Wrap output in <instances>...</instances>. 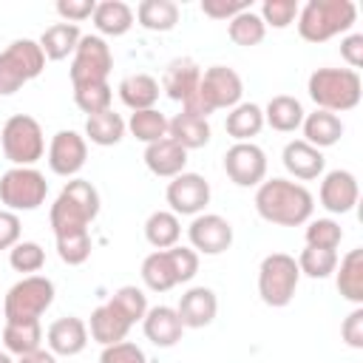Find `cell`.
Segmentation results:
<instances>
[{"label": "cell", "instance_id": "obj_1", "mask_svg": "<svg viewBox=\"0 0 363 363\" xmlns=\"http://www.w3.org/2000/svg\"><path fill=\"white\" fill-rule=\"evenodd\" d=\"M255 210L264 221L278 227H301L312 218V193L292 179H264L255 190Z\"/></svg>", "mask_w": 363, "mask_h": 363}, {"label": "cell", "instance_id": "obj_2", "mask_svg": "<svg viewBox=\"0 0 363 363\" xmlns=\"http://www.w3.org/2000/svg\"><path fill=\"white\" fill-rule=\"evenodd\" d=\"M99 216V193L85 179H71L60 190L57 201L51 204L48 221L54 230V238L71 235V233H88V224Z\"/></svg>", "mask_w": 363, "mask_h": 363}, {"label": "cell", "instance_id": "obj_3", "mask_svg": "<svg viewBox=\"0 0 363 363\" xmlns=\"http://www.w3.org/2000/svg\"><path fill=\"white\" fill-rule=\"evenodd\" d=\"M357 20V6L352 0H309L298 9V34L306 43H326L346 34Z\"/></svg>", "mask_w": 363, "mask_h": 363}, {"label": "cell", "instance_id": "obj_4", "mask_svg": "<svg viewBox=\"0 0 363 363\" xmlns=\"http://www.w3.org/2000/svg\"><path fill=\"white\" fill-rule=\"evenodd\" d=\"M306 91H309V99L318 105V111L343 113L357 108L363 96V82H360V74L352 68H318L309 74Z\"/></svg>", "mask_w": 363, "mask_h": 363}, {"label": "cell", "instance_id": "obj_5", "mask_svg": "<svg viewBox=\"0 0 363 363\" xmlns=\"http://www.w3.org/2000/svg\"><path fill=\"white\" fill-rule=\"evenodd\" d=\"M45 68V54L37 40H14L0 51V96L17 94L26 82L37 79Z\"/></svg>", "mask_w": 363, "mask_h": 363}, {"label": "cell", "instance_id": "obj_6", "mask_svg": "<svg viewBox=\"0 0 363 363\" xmlns=\"http://www.w3.org/2000/svg\"><path fill=\"white\" fill-rule=\"evenodd\" d=\"M0 145H3L6 159L14 167H34V162H40L45 153L43 128L28 113H14L6 119V125L0 130Z\"/></svg>", "mask_w": 363, "mask_h": 363}, {"label": "cell", "instance_id": "obj_7", "mask_svg": "<svg viewBox=\"0 0 363 363\" xmlns=\"http://www.w3.org/2000/svg\"><path fill=\"white\" fill-rule=\"evenodd\" d=\"M51 303H54V281L45 275H26L6 292L3 315H6V323L40 320V315Z\"/></svg>", "mask_w": 363, "mask_h": 363}, {"label": "cell", "instance_id": "obj_8", "mask_svg": "<svg viewBox=\"0 0 363 363\" xmlns=\"http://www.w3.org/2000/svg\"><path fill=\"white\" fill-rule=\"evenodd\" d=\"M298 281H301L298 261L286 252H269L258 267V295L272 309L289 306V301L295 298Z\"/></svg>", "mask_w": 363, "mask_h": 363}, {"label": "cell", "instance_id": "obj_9", "mask_svg": "<svg viewBox=\"0 0 363 363\" xmlns=\"http://www.w3.org/2000/svg\"><path fill=\"white\" fill-rule=\"evenodd\" d=\"M48 196V182L37 167H9L0 176V201L11 213L37 210Z\"/></svg>", "mask_w": 363, "mask_h": 363}, {"label": "cell", "instance_id": "obj_10", "mask_svg": "<svg viewBox=\"0 0 363 363\" xmlns=\"http://www.w3.org/2000/svg\"><path fill=\"white\" fill-rule=\"evenodd\" d=\"M113 68V54L105 37L99 34H82L71 60V85L85 82H108V74Z\"/></svg>", "mask_w": 363, "mask_h": 363}, {"label": "cell", "instance_id": "obj_11", "mask_svg": "<svg viewBox=\"0 0 363 363\" xmlns=\"http://www.w3.org/2000/svg\"><path fill=\"white\" fill-rule=\"evenodd\" d=\"M244 94V82L238 77L235 68L230 65H210L207 71H201V82H199V96L204 99V105L210 111H221V108H235L241 102Z\"/></svg>", "mask_w": 363, "mask_h": 363}, {"label": "cell", "instance_id": "obj_12", "mask_svg": "<svg viewBox=\"0 0 363 363\" xmlns=\"http://www.w3.org/2000/svg\"><path fill=\"white\" fill-rule=\"evenodd\" d=\"M224 173L238 187H258L267 176V153L255 142H235L224 153Z\"/></svg>", "mask_w": 363, "mask_h": 363}, {"label": "cell", "instance_id": "obj_13", "mask_svg": "<svg viewBox=\"0 0 363 363\" xmlns=\"http://www.w3.org/2000/svg\"><path fill=\"white\" fill-rule=\"evenodd\" d=\"M170 213L176 216H199L210 204V182L201 173H179L170 179L164 193Z\"/></svg>", "mask_w": 363, "mask_h": 363}, {"label": "cell", "instance_id": "obj_14", "mask_svg": "<svg viewBox=\"0 0 363 363\" xmlns=\"http://www.w3.org/2000/svg\"><path fill=\"white\" fill-rule=\"evenodd\" d=\"M190 250L201 255H221L233 244V224L218 213H199L187 227Z\"/></svg>", "mask_w": 363, "mask_h": 363}, {"label": "cell", "instance_id": "obj_15", "mask_svg": "<svg viewBox=\"0 0 363 363\" xmlns=\"http://www.w3.org/2000/svg\"><path fill=\"white\" fill-rule=\"evenodd\" d=\"M88 159V142L77 130H57L48 145V167L62 179H74Z\"/></svg>", "mask_w": 363, "mask_h": 363}, {"label": "cell", "instance_id": "obj_16", "mask_svg": "<svg viewBox=\"0 0 363 363\" xmlns=\"http://www.w3.org/2000/svg\"><path fill=\"white\" fill-rule=\"evenodd\" d=\"M320 207L335 213V216H343V213H352L357 199H360V187H357V179L354 173L349 170H329L320 182Z\"/></svg>", "mask_w": 363, "mask_h": 363}, {"label": "cell", "instance_id": "obj_17", "mask_svg": "<svg viewBox=\"0 0 363 363\" xmlns=\"http://www.w3.org/2000/svg\"><path fill=\"white\" fill-rule=\"evenodd\" d=\"M179 320L184 329H204L216 320L218 312V298L210 286H190L182 298H179Z\"/></svg>", "mask_w": 363, "mask_h": 363}, {"label": "cell", "instance_id": "obj_18", "mask_svg": "<svg viewBox=\"0 0 363 363\" xmlns=\"http://www.w3.org/2000/svg\"><path fill=\"white\" fill-rule=\"evenodd\" d=\"M45 340H48V352H54L60 357H74L88 346V323L74 315L60 318L48 326Z\"/></svg>", "mask_w": 363, "mask_h": 363}, {"label": "cell", "instance_id": "obj_19", "mask_svg": "<svg viewBox=\"0 0 363 363\" xmlns=\"http://www.w3.org/2000/svg\"><path fill=\"white\" fill-rule=\"evenodd\" d=\"M142 329H145V337L159 349L176 346L184 332L179 312L173 306H147V312L142 318Z\"/></svg>", "mask_w": 363, "mask_h": 363}, {"label": "cell", "instance_id": "obj_20", "mask_svg": "<svg viewBox=\"0 0 363 363\" xmlns=\"http://www.w3.org/2000/svg\"><path fill=\"white\" fill-rule=\"evenodd\" d=\"M281 159H284L286 173L295 176V179H301V182H312V179H318V176L323 173V167H326L323 150L312 147V145L303 142V139H292V142H286Z\"/></svg>", "mask_w": 363, "mask_h": 363}, {"label": "cell", "instance_id": "obj_21", "mask_svg": "<svg viewBox=\"0 0 363 363\" xmlns=\"http://www.w3.org/2000/svg\"><path fill=\"white\" fill-rule=\"evenodd\" d=\"M201 82V68L196 65V60L190 57H176L167 62L164 77H162V88L173 102H184L199 91Z\"/></svg>", "mask_w": 363, "mask_h": 363}, {"label": "cell", "instance_id": "obj_22", "mask_svg": "<svg viewBox=\"0 0 363 363\" xmlns=\"http://www.w3.org/2000/svg\"><path fill=\"white\" fill-rule=\"evenodd\" d=\"M145 164L153 176H162V179H173L179 173H184V164H187V150L182 145H176L170 136L153 142V145H145Z\"/></svg>", "mask_w": 363, "mask_h": 363}, {"label": "cell", "instance_id": "obj_23", "mask_svg": "<svg viewBox=\"0 0 363 363\" xmlns=\"http://www.w3.org/2000/svg\"><path fill=\"white\" fill-rule=\"evenodd\" d=\"M130 326H133V323L108 301V303H102V306H96V309L91 312L88 335H91L99 346H111V343L125 340L128 332H130Z\"/></svg>", "mask_w": 363, "mask_h": 363}, {"label": "cell", "instance_id": "obj_24", "mask_svg": "<svg viewBox=\"0 0 363 363\" xmlns=\"http://www.w3.org/2000/svg\"><path fill=\"white\" fill-rule=\"evenodd\" d=\"M301 128H303V142H309L318 150L337 145L340 136H343L340 116L337 113H329V111H312V113H306L303 122H301Z\"/></svg>", "mask_w": 363, "mask_h": 363}, {"label": "cell", "instance_id": "obj_25", "mask_svg": "<svg viewBox=\"0 0 363 363\" xmlns=\"http://www.w3.org/2000/svg\"><path fill=\"white\" fill-rule=\"evenodd\" d=\"M335 284L346 301H352L354 306L363 303V250L360 247L349 250L340 258V264L335 267Z\"/></svg>", "mask_w": 363, "mask_h": 363}, {"label": "cell", "instance_id": "obj_26", "mask_svg": "<svg viewBox=\"0 0 363 363\" xmlns=\"http://www.w3.org/2000/svg\"><path fill=\"white\" fill-rule=\"evenodd\" d=\"M303 116H306L303 105L295 96H289V94L272 96L267 102V108H264V125H269L278 133H295L301 128Z\"/></svg>", "mask_w": 363, "mask_h": 363}, {"label": "cell", "instance_id": "obj_27", "mask_svg": "<svg viewBox=\"0 0 363 363\" xmlns=\"http://www.w3.org/2000/svg\"><path fill=\"white\" fill-rule=\"evenodd\" d=\"M91 20H94L99 37L102 34L105 37H122L133 26V9L128 3H122V0H102V3H96Z\"/></svg>", "mask_w": 363, "mask_h": 363}, {"label": "cell", "instance_id": "obj_28", "mask_svg": "<svg viewBox=\"0 0 363 363\" xmlns=\"http://www.w3.org/2000/svg\"><path fill=\"white\" fill-rule=\"evenodd\" d=\"M116 91L130 111H147V108H156L159 102V82L150 74H128Z\"/></svg>", "mask_w": 363, "mask_h": 363}, {"label": "cell", "instance_id": "obj_29", "mask_svg": "<svg viewBox=\"0 0 363 363\" xmlns=\"http://www.w3.org/2000/svg\"><path fill=\"white\" fill-rule=\"evenodd\" d=\"M264 128V108H258L255 102H238L235 108H230L224 130L227 136H233L235 142H252V136H258Z\"/></svg>", "mask_w": 363, "mask_h": 363}, {"label": "cell", "instance_id": "obj_30", "mask_svg": "<svg viewBox=\"0 0 363 363\" xmlns=\"http://www.w3.org/2000/svg\"><path fill=\"white\" fill-rule=\"evenodd\" d=\"M167 136L176 145H182L184 150H196V147H204L210 142V122L182 111L173 119H167Z\"/></svg>", "mask_w": 363, "mask_h": 363}, {"label": "cell", "instance_id": "obj_31", "mask_svg": "<svg viewBox=\"0 0 363 363\" xmlns=\"http://www.w3.org/2000/svg\"><path fill=\"white\" fill-rule=\"evenodd\" d=\"M125 130H128V125H125V119L113 108H108L102 113H91L85 119V139H91L99 147L119 145L122 136H125Z\"/></svg>", "mask_w": 363, "mask_h": 363}, {"label": "cell", "instance_id": "obj_32", "mask_svg": "<svg viewBox=\"0 0 363 363\" xmlns=\"http://www.w3.org/2000/svg\"><path fill=\"white\" fill-rule=\"evenodd\" d=\"M79 26L74 23H54L48 26L43 34H40V48L45 54V60H65L68 54L77 51V43H79Z\"/></svg>", "mask_w": 363, "mask_h": 363}, {"label": "cell", "instance_id": "obj_33", "mask_svg": "<svg viewBox=\"0 0 363 363\" xmlns=\"http://www.w3.org/2000/svg\"><path fill=\"white\" fill-rule=\"evenodd\" d=\"M145 238L150 247L156 250H170L179 244L182 238V224H179V216L170 213V210H153L145 221Z\"/></svg>", "mask_w": 363, "mask_h": 363}, {"label": "cell", "instance_id": "obj_34", "mask_svg": "<svg viewBox=\"0 0 363 363\" xmlns=\"http://www.w3.org/2000/svg\"><path fill=\"white\" fill-rule=\"evenodd\" d=\"M142 28L147 31H173L179 23V6L173 0H142L136 6V14Z\"/></svg>", "mask_w": 363, "mask_h": 363}, {"label": "cell", "instance_id": "obj_35", "mask_svg": "<svg viewBox=\"0 0 363 363\" xmlns=\"http://www.w3.org/2000/svg\"><path fill=\"white\" fill-rule=\"evenodd\" d=\"M3 343L9 354H28L43 349V326L40 320H26V323H6L3 326Z\"/></svg>", "mask_w": 363, "mask_h": 363}, {"label": "cell", "instance_id": "obj_36", "mask_svg": "<svg viewBox=\"0 0 363 363\" xmlns=\"http://www.w3.org/2000/svg\"><path fill=\"white\" fill-rule=\"evenodd\" d=\"M125 125H128L130 136L139 139V142H145V145H153V142H159V139L167 136V119H164V113L156 111V108L133 111Z\"/></svg>", "mask_w": 363, "mask_h": 363}, {"label": "cell", "instance_id": "obj_37", "mask_svg": "<svg viewBox=\"0 0 363 363\" xmlns=\"http://www.w3.org/2000/svg\"><path fill=\"white\" fill-rule=\"evenodd\" d=\"M227 34H230V40H233L235 45H241V48H252V45H258V43L264 40L267 26H264V20L258 17V11L247 9V11L235 14V17L227 23Z\"/></svg>", "mask_w": 363, "mask_h": 363}, {"label": "cell", "instance_id": "obj_38", "mask_svg": "<svg viewBox=\"0 0 363 363\" xmlns=\"http://www.w3.org/2000/svg\"><path fill=\"white\" fill-rule=\"evenodd\" d=\"M142 281L150 292H167L176 286V275L164 250H156L142 261Z\"/></svg>", "mask_w": 363, "mask_h": 363}, {"label": "cell", "instance_id": "obj_39", "mask_svg": "<svg viewBox=\"0 0 363 363\" xmlns=\"http://www.w3.org/2000/svg\"><path fill=\"white\" fill-rule=\"evenodd\" d=\"M74 102L82 113H102L111 108L113 102V88L108 82H85V85H74Z\"/></svg>", "mask_w": 363, "mask_h": 363}, {"label": "cell", "instance_id": "obj_40", "mask_svg": "<svg viewBox=\"0 0 363 363\" xmlns=\"http://www.w3.org/2000/svg\"><path fill=\"white\" fill-rule=\"evenodd\" d=\"M337 267V252L335 250H318V247H303L298 255V269L306 278H329Z\"/></svg>", "mask_w": 363, "mask_h": 363}, {"label": "cell", "instance_id": "obj_41", "mask_svg": "<svg viewBox=\"0 0 363 363\" xmlns=\"http://www.w3.org/2000/svg\"><path fill=\"white\" fill-rule=\"evenodd\" d=\"M9 264H11L14 272L34 275V272H40L45 267V250L37 241H17L9 250Z\"/></svg>", "mask_w": 363, "mask_h": 363}, {"label": "cell", "instance_id": "obj_42", "mask_svg": "<svg viewBox=\"0 0 363 363\" xmlns=\"http://www.w3.org/2000/svg\"><path fill=\"white\" fill-rule=\"evenodd\" d=\"M343 241V230L335 218H309L306 221V247L337 250Z\"/></svg>", "mask_w": 363, "mask_h": 363}, {"label": "cell", "instance_id": "obj_43", "mask_svg": "<svg viewBox=\"0 0 363 363\" xmlns=\"http://www.w3.org/2000/svg\"><path fill=\"white\" fill-rule=\"evenodd\" d=\"M111 303L130 320V323H139L147 312V295L139 289V286H119L113 295H111Z\"/></svg>", "mask_w": 363, "mask_h": 363}, {"label": "cell", "instance_id": "obj_44", "mask_svg": "<svg viewBox=\"0 0 363 363\" xmlns=\"http://www.w3.org/2000/svg\"><path fill=\"white\" fill-rule=\"evenodd\" d=\"M57 255H60V261L68 264V267L85 264L88 255H91V235H88V233L60 235V238H57Z\"/></svg>", "mask_w": 363, "mask_h": 363}, {"label": "cell", "instance_id": "obj_45", "mask_svg": "<svg viewBox=\"0 0 363 363\" xmlns=\"http://www.w3.org/2000/svg\"><path fill=\"white\" fill-rule=\"evenodd\" d=\"M298 3L295 0H264L258 17L264 20V26L269 28H286L298 20Z\"/></svg>", "mask_w": 363, "mask_h": 363}, {"label": "cell", "instance_id": "obj_46", "mask_svg": "<svg viewBox=\"0 0 363 363\" xmlns=\"http://www.w3.org/2000/svg\"><path fill=\"white\" fill-rule=\"evenodd\" d=\"M164 252H167V258H170L176 284L193 281V275L199 272V252L190 250V247H182V244H176V247H170V250H164Z\"/></svg>", "mask_w": 363, "mask_h": 363}, {"label": "cell", "instance_id": "obj_47", "mask_svg": "<svg viewBox=\"0 0 363 363\" xmlns=\"http://www.w3.org/2000/svg\"><path fill=\"white\" fill-rule=\"evenodd\" d=\"M99 363H147V357H145L142 346H136L130 340H119V343L102 346Z\"/></svg>", "mask_w": 363, "mask_h": 363}, {"label": "cell", "instance_id": "obj_48", "mask_svg": "<svg viewBox=\"0 0 363 363\" xmlns=\"http://www.w3.org/2000/svg\"><path fill=\"white\" fill-rule=\"evenodd\" d=\"M247 9H252L247 0H201V11L207 14V17H213V20H233L235 14H241V11H247Z\"/></svg>", "mask_w": 363, "mask_h": 363}, {"label": "cell", "instance_id": "obj_49", "mask_svg": "<svg viewBox=\"0 0 363 363\" xmlns=\"http://www.w3.org/2000/svg\"><path fill=\"white\" fill-rule=\"evenodd\" d=\"M57 14L62 17V23H82L88 17H94V9L96 3L94 0H57Z\"/></svg>", "mask_w": 363, "mask_h": 363}, {"label": "cell", "instance_id": "obj_50", "mask_svg": "<svg viewBox=\"0 0 363 363\" xmlns=\"http://www.w3.org/2000/svg\"><path fill=\"white\" fill-rule=\"evenodd\" d=\"M340 337L346 340V346L352 349H363V306H354L343 323H340Z\"/></svg>", "mask_w": 363, "mask_h": 363}, {"label": "cell", "instance_id": "obj_51", "mask_svg": "<svg viewBox=\"0 0 363 363\" xmlns=\"http://www.w3.org/2000/svg\"><path fill=\"white\" fill-rule=\"evenodd\" d=\"M20 218L11 210H0V250H11L20 241Z\"/></svg>", "mask_w": 363, "mask_h": 363}, {"label": "cell", "instance_id": "obj_52", "mask_svg": "<svg viewBox=\"0 0 363 363\" xmlns=\"http://www.w3.org/2000/svg\"><path fill=\"white\" fill-rule=\"evenodd\" d=\"M340 57L349 62V68L352 71H357L360 65H363V34H346L343 40H340Z\"/></svg>", "mask_w": 363, "mask_h": 363}, {"label": "cell", "instance_id": "obj_53", "mask_svg": "<svg viewBox=\"0 0 363 363\" xmlns=\"http://www.w3.org/2000/svg\"><path fill=\"white\" fill-rule=\"evenodd\" d=\"M14 363H57V354L48 352V349H37V352H28V354L17 357Z\"/></svg>", "mask_w": 363, "mask_h": 363}, {"label": "cell", "instance_id": "obj_54", "mask_svg": "<svg viewBox=\"0 0 363 363\" xmlns=\"http://www.w3.org/2000/svg\"><path fill=\"white\" fill-rule=\"evenodd\" d=\"M0 363H14V360H11V354H9V352H0Z\"/></svg>", "mask_w": 363, "mask_h": 363}]
</instances>
